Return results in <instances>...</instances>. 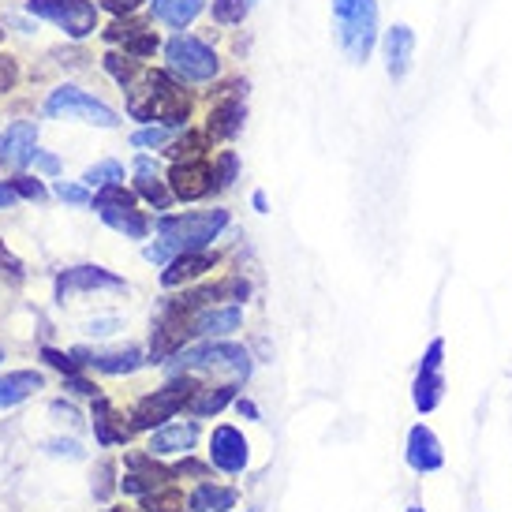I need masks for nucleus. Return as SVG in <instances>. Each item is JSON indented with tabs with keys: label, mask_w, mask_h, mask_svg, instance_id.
<instances>
[{
	"label": "nucleus",
	"mask_w": 512,
	"mask_h": 512,
	"mask_svg": "<svg viewBox=\"0 0 512 512\" xmlns=\"http://www.w3.org/2000/svg\"><path fill=\"white\" fill-rule=\"evenodd\" d=\"M251 202H255V210H266V195H262V191H255V199Z\"/></svg>",
	"instance_id": "nucleus-53"
},
{
	"label": "nucleus",
	"mask_w": 512,
	"mask_h": 512,
	"mask_svg": "<svg viewBox=\"0 0 512 512\" xmlns=\"http://www.w3.org/2000/svg\"><path fill=\"white\" fill-rule=\"evenodd\" d=\"M0 273H8V281H12V285H23V277H27L23 262H19L4 243H0Z\"/></svg>",
	"instance_id": "nucleus-40"
},
{
	"label": "nucleus",
	"mask_w": 512,
	"mask_h": 512,
	"mask_svg": "<svg viewBox=\"0 0 512 512\" xmlns=\"http://www.w3.org/2000/svg\"><path fill=\"white\" fill-rule=\"evenodd\" d=\"M128 113L135 120H161L165 128H184L191 116V98L184 86L172 83L169 72H143V79L128 86Z\"/></svg>",
	"instance_id": "nucleus-1"
},
{
	"label": "nucleus",
	"mask_w": 512,
	"mask_h": 512,
	"mask_svg": "<svg viewBox=\"0 0 512 512\" xmlns=\"http://www.w3.org/2000/svg\"><path fill=\"white\" fill-rule=\"evenodd\" d=\"M0 38H4V30H0Z\"/></svg>",
	"instance_id": "nucleus-57"
},
{
	"label": "nucleus",
	"mask_w": 512,
	"mask_h": 512,
	"mask_svg": "<svg viewBox=\"0 0 512 512\" xmlns=\"http://www.w3.org/2000/svg\"><path fill=\"white\" fill-rule=\"evenodd\" d=\"M236 400V382H225V385H206V389H199L195 397H191V415H199V419H206V415H217L225 404H232Z\"/></svg>",
	"instance_id": "nucleus-25"
},
{
	"label": "nucleus",
	"mask_w": 512,
	"mask_h": 512,
	"mask_svg": "<svg viewBox=\"0 0 512 512\" xmlns=\"http://www.w3.org/2000/svg\"><path fill=\"white\" fill-rule=\"evenodd\" d=\"M131 430L135 427L116 415V408L109 404V400L94 397V438H98L101 445H128Z\"/></svg>",
	"instance_id": "nucleus-20"
},
{
	"label": "nucleus",
	"mask_w": 512,
	"mask_h": 512,
	"mask_svg": "<svg viewBox=\"0 0 512 512\" xmlns=\"http://www.w3.org/2000/svg\"><path fill=\"white\" fill-rule=\"evenodd\" d=\"M135 199H139V195L124 191V184H113V187H101L90 206H94L98 214H101V210H131V206H135Z\"/></svg>",
	"instance_id": "nucleus-32"
},
{
	"label": "nucleus",
	"mask_w": 512,
	"mask_h": 512,
	"mask_svg": "<svg viewBox=\"0 0 512 512\" xmlns=\"http://www.w3.org/2000/svg\"><path fill=\"white\" fill-rule=\"evenodd\" d=\"M176 370H228L236 378L251 374V356L240 344H202L176 356Z\"/></svg>",
	"instance_id": "nucleus-8"
},
{
	"label": "nucleus",
	"mask_w": 512,
	"mask_h": 512,
	"mask_svg": "<svg viewBox=\"0 0 512 512\" xmlns=\"http://www.w3.org/2000/svg\"><path fill=\"white\" fill-rule=\"evenodd\" d=\"M15 79H19V68H15L12 57H0V90H12Z\"/></svg>",
	"instance_id": "nucleus-44"
},
{
	"label": "nucleus",
	"mask_w": 512,
	"mask_h": 512,
	"mask_svg": "<svg viewBox=\"0 0 512 512\" xmlns=\"http://www.w3.org/2000/svg\"><path fill=\"white\" fill-rule=\"evenodd\" d=\"M240 90H247V83H228L225 90L217 94L214 109H210V120H206V135H210V139H236L243 131L247 109H243Z\"/></svg>",
	"instance_id": "nucleus-10"
},
{
	"label": "nucleus",
	"mask_w": 512,
	"mask_h": 512,
	"mask_svg": "<svg viewBox=\"0 0 512 512\" xmlns=\"http://www.w3.org/2000/svg\"><path fill=\"white\" fill-rule=\"evenodd\" d=\"M236 172H240V157H236V150H221V154H217V161H214V184H217V191H221V187H232Z\"/></svg>",
	"instance_id": "nucleus-34"
},
{
	"label": "nucleus",
	"mask_w": 512,
	"mask_h": 512,
	"mask_svg": "<svg viewBox=\"0 0 512 512\" xmlns=\"http://www.w3.org/2000/svg\"><path fill=\"white\" fill-rule=\"evenodd\" d=\"M101 221L109 228H116V232L131 236V240H146V232H150V221L135 206L131 210H101Z\"/></svg>",
	"instance_id": "nucleus-27"
},
{
	"label": "nucleus",
	"mask_w": 512,
	"mask_h": 512,
	"mask_svg": "<svg viewBox=\"0 0 512 512\" xmlns=\"http://www.w3.org/2000/svg\"><path fill=\"white\" fill-rule=\"evenodd\" d=\"M12 191L19 195V199H30V202H42L45 199L42 180H34V176H15V180H12Z\"/></svg>",
	"instance_id": "nucleus-38"
},
{
	"label": "nucleus",
	"mask_w": 512,
	"mask_h": 512,
	"mask_svg": "<svg viewBox=\"0 0 512 512\" xmlns=\"http://www.w3.org/2000/svg\"><path fill=\"white\" fill-rule=\"evenodd\" d=\"M57 195L64 202H72V206H90V202H94V195L86 191V184L79 187V184H64V180H60V184H57Z\"/></svg>",
	"instance_id": "nucleus-42"
},
{
	"label": "nucleus",
	"mask_w": 512,
	"mask_h": 512,
	"mask_svg": "<svg viewBox=\"0 0 512 512\" xmlns=\"http://www.w3.org/2000/svg\"><path fill=\"white\" fill-rule=\"evenodd\" d=\"M195 333V326L187 322V311H176V307H161V318L154 322V333H150V363H165L172 352H180L184 341Z\"/></svg>",
	"instance_id": "nucleus-9"
},
{
	"label": "nucleus",
	"mask_w": 512,
	"mask_h": 512,
	"mask_svg": "<svg viewBox=\"0 0 512 512\" xmlns=\"http://www.w3.org/2000/svg\"><path fill=\"white\" fill-rule=\"evenodd\" d=\"M42 359L49 363V367H57L64 378H68V374H79V367H83L75 356H64V352H57V348H42Z\"/></svg>",
	"instance_id": "nucleus-39"
},
{
	"label": "nucleus",
	"mask_w": 512,
	"mask_h": 512,
	"mask_svg": "<svg viewBox=\"0 0 512 512\" xmlns=\"http://www.w3.org/2000/svg\"><path fill=\"white\" fill-rule=\"evenodd\" d=\"M0 363H4V348H0Z\"/></svg>",
	"instance_id": "nucleus-55"
},
{
	"label": "nucleus",
	"mask_w": 512,
	"mask_h": 512,
	"mask_svg": "<svg viewBox=\"0 0 512 512\" xmlns=\"http://www.w3.org/2000/svg\"><path fill=\"white\" fill-rule=\"evenodd\" d=\"M169 187L172 195L180 202H195V199H206L210 191H217L214 184V165L199 157V161H176L169 172Z\"/></svg>",
	"instance_id": "nucleus-11"
},
{
	"label": "nucleus",
	"mask_w": 512,
	"mask_h": 512,
	"mask_svg": "<svg viewBox=\"0 0 512 512\" xmlns=\"http://www.w3.org/2000/svg\"><path fill=\"white\" fill-rule=\"evenodd\" d=\"M150 8H154L157 23H165L172 30H184L202 12V0H150Z\"/></svg>",
	"instance_id": "nucleus-22"
},
{
	"label": "nucleus",
	"mask_w": 512,
	"mask_h": 512,
	"mask_svg": "<svg viewBox=\"0 0 512 512\" xmlns=\"http://www.w3.org/2000/svg\"><path fill=\"white\" fill-rule=\"evenodd\" d=\"M135 187H139V195H143L150 206H157V210H169L172 199H176L172 187H165V180H157V176H139Z\"/></svg>",
	"instance_id": "nucleus-33"
},
{
	"label": "nucleus",
	"mask_w": 512,
	"mask_h": 512,
	"mask_svg": "<svg viewBox=\"0 0 512 512\" xmlns=\"http://www.w3.org/2000/svg\"><path fill=\"white\" fill-rule=\"evenodd\" d=\"M243 311L240 307H217V311L199 314L191 326H195V337H225L232 329H240Z\"/></svg>",
	"instance_id": "nucleus-24"
},
{
	"label": "nucleus",
	"mask_w": 512,
	"mask_h": 512,
	"mask_svg": "<svg viewBox=\"0 0 512 512\" xmlns=\"http://www.w3.org/2000/svg\"><path fill=\"white\" fill-rule=\"evenodd\" d=\"M195 393H199L195 378H187V374H184V378H172L169 385H161V389H154L150 397H143L139 404H135V412H131V427H135V430L165 427L172 415L191 404V397H195Z\"/></svg>",
	"instance_id": "nucleus-4"
},
{
	"label": "nucleus",
	"mask_w": 512,
	"mask_h": 512,
	"mask_svg": "<svg viewBox=\"0 0 512 512\" xmlns=\"http://www.w3.org/2000/svg\"><path fill=\"white\" fill-rule=\"evenodd\" d=\"M49 453H68L72 456V460H79V445H75V441H49Z\"/></svg>",
	"instance_id": "nucleus-48"
},
{
	"label": "nucleus",
	"mask_w": 512,
	"mask_h": 512,
	"mask_svg": "<svg viewBox=\"0 0 512 512\" xmlns=\"http://www.w3.org/2000/svg\"><path fill=\"white\" fill-rule=\"evenodd\" d=\"M27 12L49 19L68 38H86L98 30V8L90 0H27Z\"/></svg>",
	"instance_id": "nucleus-6"
},
{
	"label": "nucleus",
	"mask_w": 512,
	"mask_h": 512,
	"mask_svg": "<svg viewBox=\"0 0 512 512\" xmlns=\"http://www.w3.org/2000/svg\"><path fill=\"white\" fill-rule=\"evenodd\" d=\"M236 408H240V415H247V419H258V408L251 400H236Z\"/></svg>",
	"instance_id": "nucleus-50"
},
{
	"label": "nucleus",
	"mask_w": 512,
	"mask_h": 512,
	"mask_svg": "<svg viewBox=\"0 0 512 512\" xmlns=\"http://www.w3.org/2000/svg\"><path fill=\"white\" fill-rule=\"evenodd\" d=\"M120 180H124V165H120V161H113V157H109V161H98V165H90V169L83 172V184L86 187H113V184H120Z\"/></svg>",
	"instance_id": "nucleus-31"
},
{
	"label": "nucleus",
	"mask_w": 512,
	"mask_h": 512,
	"mask_svg": "<svg viewBox=\"0 0 512 512\" xmlns=\"http://www.w3.org/2000/svg\"><path fill=\"white\" fill-rule=\"evenodd\" d=\"M408 512H423V509H419V505H412V509H408Z\"/></svg>",
	"instance_id": "nucleus-54"
},
{
	"label": "nucleus",
	"mask_w": 512,
	"mask_h": 512,
	"mask_svg": "<svg viewBox=\"0 0 512 512\" xmlns=\"http://www.w3.org/2000/svg\"><path fill=\"white\" fill-rule=\"evenodd\" d=\"M15 199H19V195H15V191H12V184H8V187L0 184V206H12Z\"/></svg>",
	"instance_id": "nucleus-51"
},
{
	"label": "nucleus",
	"mask_w": 512,
	"mask_h": 512,
	"mask_svg": "<svg viewBox=\"0 0 512 512\" xmlns=\"http://www.w3.org/2000/svg\"><path fill=\"white\" fill-rule=\"evenodd\" d=\"M225 225H228V210H199V214L161 217L157 232H161V240L169 243L172 255H187V251H206L221 236Z\"/></svg>",
	"instance_id": "nucleus-2"
},
{
	"label": "nucleus",
	"mask_w": 512,
	"mask_h": 512,
	"mask_svg": "<svg viewBox=\"0 0 512 512\" xmlns=\"http://www.w3.org/2000/svg\"><path fill=\"white\" fill-rule=\"evenodd\" d=\"M90 333H94V337H105V333H113V322H90Z\"/></svg>",
	"instance_id": "nucleus-52"
},
{
	"label": "nucleus",
	"mask_w": 512,
	"mask_h": 512,
	"mask_svg": "<svg viewBox=\"0 0 512 512\" xmlns=\"http://www.w3.org/2000/svg\"><path fill=\"white\" fill-rule=\"evenodd\" d=\"M251 460V445L236 427H217L210 434V464L221 468L225 475H240Z\"/></svg>",
	"instance_id": "nucleus-13"
},
{
	"label": "nucleus",
	"mask_w": 512,
	"mask_h": 512,
	"mask_svg": "<svg viewBox=\"0 0 512 512\" xmlns=\"http://www.w3.org/2000/svg\"><path fill=\"white\" fill-rule=\"evenodd\" d=\"M42 389V374L38 370H12V374H0V408H15L23 404L30 393Z\"/></svg>",
	"instance_id": "nucleus-21"
},
{
	"label": "nucleus",
	"mask_w": 512,
	"mask_h": 512,
	"mask_svg": "<svg viewBox=\"0 0 512 512\" xmlns=\"http://www.w3.org/2000/svg\"><path fill=\"white\" fill-rule=\"evenodd\" d=\"M214 266H217V255H210V251H187V255H176L169 266H165V273H161V285H165V288L191 285V281L206 277Z\"/></svg>",
	"instance_id": "nucleus-16"
},
{
	"label": "nucleus",
	"mask_w": 512,
	"mask_h": 512,
	"mask_svg": "<svg viewBox=\"0 0 512 512\" xmlns=\"http://www.w3.org/2000/svg\"><path fill=\"white\" fill-rule=\"evenodd\" d=\"M75 359H79V363H90V367L101 370V374H131V370H139L146 363L139 348H124V352H109V356H90V352H75Z\"/></svg>",
	"instance_id": "nucleus-23"
},
{
	"label": "nucleus",
	"mask_w": 512,
	"mask_h": 512,
	"mask_svg": "<svg viewBox=\"0 0 512 512\" xmlns=\"http://www.w3.org/2000/svg\"><path fill=\"white\" fill-rule=\"evenodd\" d=\"M139 4H146V0H105V8H109L113 15H131Z\"/></svg>",
	"instance_id": "nucleus-46"
},
{
	"label": "nucleus",
	"mask_w": 512,
	"mask_h": 512,
	"mask_svg": "<svg viewBox=\"0 0 512 512\" xmlns=\"http://www.w3.org/2000/svg\"><path fill=\"white\" fill-rule=\"evenodd\" d=\"M143 509L146 512H187L184 494H180L176 486H157V490L143 494Z\"/></svg>",
	"instance_id": "nucleus-30"
},
{
	"label": "nucleus",
	"mask_w": 512,
	"mask_h": 512,
	"mask_svg": "<svg viewBox=\"0 0 512 512\" xmlns=\"http://www.w3.org/2000/svg\"><path fill=\"white\" fill-rule=\"evenodd\" d=\"M34 165H38L42 172H49V176H57V172H60V161H57V157H53V154H42V150L34 154Z\"/></svg>",
	"instance_id": "nucleus-47"
},
{
	"label": "nucleus",
	"mask_w": 512,
	"mask_h": 512,
	"mask_svg": "<svg viewBox=\"0 0 512 512\" xmlns=\"http://www.w3.org/2000/svg\"><path fill=\"white\" fill-rule=\"evenodd\" d=\"M176 475H191V479H210V468L187 456V460H180V464H176Z\"/></svg>",
	"instance_id": "nucleus-43"
},
{
	"label": "nucleus",
	"mask_w": 512,
	"mask_h": 512,
	"mask_svg": "<svg viewBox=\"0 0 512 512\" xmlns=\"http://www.w3.org/2000/svg\"><path fill=\"white\" fill-rule=\"evenodd\" d=\"M105 512H124V509H105Z\"/></svg>",
	"instance_id": "nucleus-56"
},
{
	"label": "nucleus",
	"mask_w": 512,
	"mask_h": 512,
	"mask_svg": "<svg viewBox=\"0 0 512 512\" xmlns=\"http://www.w3.org/2000/svg\"><path fill=\"white\" fill-rule=\"evenodd\" d=\"M143 23H135V19H116L113 27L105 30V42H131L135 34H143Z\"/></svg>",
	"instance_id": "nucleus-37"
},
{
	"label": "nucleus",
	"mask_w": 512,
	"mask_h": 512,
	"mask_svg": "<svg viewBox=\"0 0 512 512\" xmlns=\"http://www.w3.org/2000/svg\"><path fill=\"white\" fill-rule=\"evenodd\" d=\"M199 441V423H165L150 434V449L154 456H187Z\"/></svg>",
	"instance_id": "nucleus-15"
},
{
	"label": "nucleus",
	"mask_w": 512,
	"mask_h": 512,
	"mask_svg": "<svg viewBox=\"0 0 512 512\" xmlns=\"http://www.w3.org/2000/svg\"><path fill=\"white\" fill-rule=\"evenodd\" d=\"M124 53L135 60H143V57H154L157 53V34L154 30H143V34H135L131 42H124Z\"/></svg>",
	"instance_id": "nucleus-35"
},
{
	"label": "nucleus",
	"mask_w": 512,
	"mask_h": 512,
	"mask_svg": "<svg viewBox=\"0 0 512 512\" xmlns=\"http://www.w3.org/2000/svg\"><path fill=\"white\" fill-rule=\"evenodd\" d=\"M408 464H412V471H438L441 464H445V453H441V441L438 434L430 427H412V434H408Z\"/></svg>",
	"instance_id": "nucleus-18"
},
{
	"label": "nucleus",
	"mask_w": 512,
	"mask_h": 512,
	"mask_svg": "<svg viewBox=\"0 0 512 512\" xmlns=\"http://www.w3.org/2000/svg\"><path fill=\"white\" fill-rule=\"evenodd\" d=\"M247 15V0H214V19L217 23H240Z\"/></svg>",
	"instance_id": "nucleus-36"
},
{
	"label": "nucleus",
	"mask_w": 512,
	"mask_h": 512,
	"mask_svg": "<svg viewBox=\"0 0 512 512\" xmlns=\"http://www.w3.org/2000/svg\"><path fill=\"white\" fill-rule=\"evenodd\" d=\"M34 154H38V124L15 120L0 139V157L8 165H27V161H34Z\"/></svg>",
	"instance_id": "nucleus-17"
},
{
	"label": "nucleus",
	"mask_w": 512,
	"mask_h": 512,
	"mask_svg": "<svg viewBox=\"0 0 512 512\" xmlns=\"http://www.w3.org/2000/svg\"><path fill=\"white\" fill-rule=\"evenodd\" d=\"M165 60H169V68L180 79H187V83H206V79H214L217 75V57L214 49L206 42H199V38H191V34H176V38H169V45H165Z\"/></svg>",
	"instance_id": "nucleus-7"
},
{
	"label": "nucleus",
	"mask_w": 512,
	"mask_h": 512,
	"mask_svg": "<svg viewBox=\"0 0 512 512\" xmlns=\"http://www.w3.org/2000/svg\"><path fill=\"white\" fill-rule=\"evenodd\" d=\"M105 68H109V75H113L124 90L143 79V64L135 57H128V53H124V57H120V53H109V57H105Z\"/></svg>",
	"instance_id": "nucleus-28"
},
{
	"label": "nucleus",
	"mask_w": 512,
	"mask_h": 512,
	"mask_svg": "<svg viewBox=\"0 0 512 512\" xmlns=\"http://www.w3.org/2000/svg\"><path fill=\"white\" fill-rule=\"evenodd\" d=\"M64 389H72V393H79V397H94V393H98L94 382H86V378H79V374H68V378H64Z\"/></svg>",
	"instance_id": "nucleus-45"
},
{
	"label": "nucleus",
	"mask_w": 512,
	"mask_h": 512,
	"mask_svg": "<svg viewBox=\"0 0 512 512\" xmlns=\"http://www.w3.org/2000/svg\"><path fill=\"white\" fill-rule=\"evenodd\" d=\"M94 288H113V292H124V281L116 273L101 270V266H75V270H64L57 277V299L72 296V292H94Z\"/></svg>",
	"instance_id": "nucleus-14"
},
{
	"label": "nucleus",
	"mask_w": 512,
	"mask_h": 512,
	"mask_svg": "<svg viewBox=\"0 0 512 512\" xmlns=\"http://www.w3.org/2000/svg\"><path fill=\"white\" fill-rule=\"evenodd\" d=\"M206 146H210V135L206 131H184V139H176L169 146V157L172 161H199L206 154Z\"/></svg>",
	"instance_id": "nucleus-29"
},
{
	"label": "nucleus",
	"mask_w": 512,
	"mask_h": 512,
	"mask_svg": "<svg viewBox=\"0 0 512 512\" xmlns=\"http://www.w3.org/2000/svg\"><path fill=\"white\" fill-rule=\"evenodd\" d=\"M441 356H445V341H430L427 356L419 363V378H415V408L427 415L441 404V393H445V378H441Z\"/></svg>",
	"instance_id": "nucleus-12"
},
{
	"label": "nucleus",
	"mask_w": 512,
	"mask_h": 512,
	"mask_svg": "<svg viewBox=\"0 0 512 512\" xmlns=\"http://www.w3.org/2000/svg\"><path fill=\"white\" fill-rule=\"evenodd\" d=\"M131 143L135 146H165L169 143V128H165V124H157V128H143V131H135V135H131Z\"/></svg>",
	"instance_id": "nucleus-41"
},
{
	"label": "nucleus",
	"mask_w": 512,
	"mask_h": 512,
	"mask_svg": "<svg viewBox=\"0 0 512 512\" xmlns=\"http://www.w3.org/2000/svg\"><path fill=\"white\" fill-rule=\"evenodd\" d=\"M412 53H415V34L412 27L397 23L393 30H385V68L393 79H404L408 68H412Z\"/></svg>",
	"instance_id": "nucleus-19"
},
{
	"label": "nucleus",
	"mask_w": 512,
	"mask_h": 512,
	"mask_svg": "<svg viewBox=\"0 0 512 512\" xmlns=\"http://www.w3.org/2000/svg\"><path fill=\"white\" fill-rule=\"evenodd\" d=\"M333 19H337L341 49L356 64H363L378 34V0H333Z\"/></svg>",
	"instance_id": "nucleus-3"
},
{
	"label": "nucleus",
	"mask_w": 512,
	"mask_h": 512,
	"mask_svg": "<svg viewBox=\"0 0 512 512\" xmlns=\"http://www.w3.org/2000/svg\"><path fill=\"white\" fill-rule=\"evenodd\" d=\"M236 501H240V494H236L232 486L202 483L199 490L191 494V509H199V512H228V509H236Z\"/></svg>",
	"instance_id": "nucleus-26"
},
{
	"label": "nucleus",
	"mask_w": 512,
	"mask_h": 512,
	"mask_svg": "<svg viewBox=\"0 0 512 512\" xmlns=\"http://www.w3.org/2000/svg\"><path fill=\"white\" fill-rule=\"evenodd\" d=\"M135 172H139V176H157V161H150V157H139V161H135Z\"/></svg>",
	"instance_id": "nucleus-49"
},
{
	"label": "nucleus",
	"mask_w": 512,
	"mask_h": 512,
	"mask_svg": "<svg viewBox=\"0 0 512 512\" xmlns=\"http://www.w3.org/2000/svg\"><path fill=\"white\" fill-rule=\"evenodd\" d=\"M45 116H53V120H83V124H94V128H116L120 124L105 101H98L94 94L79 90V86L53 90L49 101H45Z\"/></svg>",
	"instance_id": "nucleus-5"
}]
</instances>
